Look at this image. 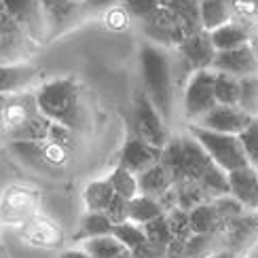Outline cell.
I'll return each instance as SVG.
<instances>
[{
  "label": "cell",
  "mask_w": 258,
  "mask_h": 258,
  "mask_svg": "<svg viewBox=\"0 0 258 258\" xmlns=\"http://www.w3.org/2000/svg\"><path fill=\"white\" fill-rule=\"evenodd\" d=\"M140 74H142L144 93L148 100L157 106L165 121L174 116V59L169 55V49L144 42L140 49Z\"/></svg>",
  "instance_id": "1"
},
{
  "label": "cell",
  "mask_w": 258,
  "mask_h": 258,
  "mask_svg": "<svg viewBox=\"0 0 258 258\" xmlns=\"http://www.w3.org/2000/svg\"><path fill=\"white\" fill-rule=\"evenodd\" d=\"M36 104L38 110L53 123L66 125L77 134L85 132L87 119L81 104L79 83L74 79H55L42 83L36 89Z\"/></svg>",
  "instance_id": "2"
},
{
  "label": "cell",
  "mask_w": 258,
  "mask_h": 258,
  "mask_svg": "<svg viewBox=\"0 0 258 258\" xmlns=\"http://www.w3.org/2000/svg\"><path fill=\"white\" fill-rule=\"evenodd\" d=\"M188 134L203 146V150L210 155V159L218 167H222L227 174L233 169L243 167V165H250L239 136L212 132V129H206V127L195 125V123L188 127Z\"/></svg>",
  "instance_id": "3"
},
{
  "label": "cell",
  "mask_w": 258,
  "mask_h": 258,
  "mask_svg": "<svg viewBox=\"0 0 258 258\" xmlns=\"http://www.w3.org/2000/svg\"><path fill=\"white\" fill-rule=\"evenodd\" d=\"M216 95H214V70H192L186 81L184 95H182V108L188 121L197 123L206 112L216 106Z\"/></svg>",
  "instance_id": "4"
},
{
  "label": "cell",
  "mask_w": 258,
  "mask_h": 258,
  "mask_svg": "<svg viewBox=\"0 0 258 258\" xmlns=\"http://www.w3.org/2000/svg\"><path fill=\"white\" fill-rule=\"evenodd\" d=\"M134 134L157 148H163L169 140L165 119L144 91H140L134 100Z\"/></svg>",
  "instance_id": "5"
},
{
  "label": "cell",
  "mask_w": 258,
  "mask_h": 258,
  "mask_svg": "<svg viewBox=\"0 0 258 258\" xmlns=\"http://www.w3.org/2000/svg\"><path fill=\"white\" fill-rule=\"evenodd\" d=\"M36 42L19 26V21L0 3V59L3 61H26L34 53Z\"/></svg>",
  "instance_id": "6"
},
{
  "label": "cell",
  "mask_w": 258,
  "mask_h": 258,
  "mask_svg": "<svg viewBox=\"0 0 258 258\" xmlns=\"http://www.w3.org/2000/svg\"><path fill=\"white\" fill-rule=\"evenodd\" d=\"M140 26H142V32L150 42L161 45L165 49H176L186 36L176 13L163 5H159L146 19L140 21Z\"/></svg>",
  "instance_id": "7"
},
{
  "label": "cell",
  "mask_w": 258,
  "mask_h": 258,
  "mask_svg": "<svg viewBox=\"0 0 258 258\" xmlns=\"http://www.w3.org/2000/svg\"><path fill=\"white\" fill-rule=\"evenodd\" d=\"M220 237L224 248L245 258L258 243V212H243L241 216L229 220Z\"/></svg>",
  "instance_id": "8"
},
{
  "label": "cell",
  "mask_w": 258,
  "mask_h": 258,
  "mask_svg": "<svg viewBox=\"0 0 258 258\" xmlns=\"http://www.w3.org/2000/svg\"><path fill=\"white\" fill-rule=\"evenodd\" d=\"M0 3L19 21V26L28 32V36L36 45L45 42L49 34V26H47V17H45V11H42L40 0H0Z\"/></svg>",
  "instance_id": "9"
},
{
  "label": "cell",
  "mask_w": 258,
  "mask_h": 258,
  "mask_svg": "<svg viewBox=\"0 0 258 258\" xmlns=\"http://www.w3.org/2000/svg\"><path fill=\"white\" fill-rule=\"evenodd\" d=\"M212 70L229 72L237 79L248 77V74H258V55L252 42H245V45L229 51H216V57L212 61Z\"/></svg>",
  "instance_id": "10"
},
{
  "label": "cell",
  "mask_w": 258,
  "mask_h": 258,
  "mask_svg": "<svg viewBox=\"0 0 258 258\" xmlns=\"http://www.w3.org/2000/svg\"><path fill=\"white\" fill-rule=\"evenodd\" d=\"M252 121V116L248 112H243L239 106H229V104H216L210 112H206L195 125H201L212 132L220 134H235L239 136L248 123Z\"/></svg>",
  "instance_id": "11"
},
{
  "label": "cell",
  "mask_w": 258,
  "mask_h": 258,
  "mask_svg": "<svg viewBox=\"0 0 258 258\" xmlns=\"http://www.w3.org/2000/svg\"><path fill=\"white\" fill-rule=\"evenodd\" d=\"M182 61L192 70H206L212 68V61L216 57V49L212 45V36L208 30H199L184 36V40L176 47Z\"/></svg>",
  "instance_id": "12"
},
{
  "label": "cell",
  "mask_w": 258,
  "mask_h": 258,
  "mask_svg": "<svg viewBox=\"0 0 258 258\" xmlns=\"http://www.w3.org/2000/svg\"><path fill=\"white\" fill-rule=\"evenodd\" d=\"M161 150L163 148H157L153 146L146 140H142L136 134H129L125 144L121 148V159H119V165H123L125 169L134 171L138 176L140 171L148 169L150 165H155L161 161Z\"/></svg>",
  "instance_id": "13"
},
{
  "label": "cell",
  "mask_w": 258,
  "mask_h": 258,
  "mask_svg": "<svg viewBox=\"0 0 258 258\" xmlns=\"http://www.w3.org/2000/svg\"><path fill=\"white\" fill-rule=\"evenodd\" d=\"M229 195L237 199L248 212H258V167L243 165L227 174Z\"/></svg>",
  "instance_id": "14"
},
{
  "label": "cell",
  "mask_w": 258,
  "mask_h": 258,
  "mask_svg": "<svg viewBox=\"0 0 258 258\" xmlns=\"http://www.w3.org/2000/svg\"><path fill=\"white\" fill-rule=\"evenodd\" d=\"M38 112V104H36V93H28V91H17L7 95L5 102V112H3V129L9 134L11 129H15L24 121H28L32 114Z\"/></svg>",
  "instance_id": "15"
},
{
  "label": "cell",
  "mask_w": 258,
  "mask_h": 258,
  "mask_svg": "<svg viewBox=\"0 0 258 258\" xmlns=\"http://www.w3.org/2000/svg\"><path fill=\"white\" fill-rule=\"evenodd\" d=\"M36 79V68L28 61H0V93L24 91Z\"/></svg>",
  "instance_id": "16"
},
{
  "label": "cell",
  "mask_w": 258,
  "mask_h": 258,
  "mask_svg": "<svg viewBox=\"0 0 258 258\" xmlns=\"http://www.w3.org/2000/svg\"><path fill=\"white\" fill-rule=\"evenodd\" d=\"M188 220H190V229L192 233H210V235H220L227 227V222L222 220L218 214L214 201H206L201 206L192 208L188 212Z\"/></svg>",
  "instance_id": "17"
},
{
  "label": "cell",
  "mask_w": 258,
  "mask_h": 258,
  "mask_svg": "<svg viewBox=\"0 0 258 258\" xmlns=\"http://www.w3.org/2000/svg\"><path fill=\"white\" fill-rule=\"evenodd\" d=\"M171 184H174V180L167 174V169L161 165V161L138 174V192L148 195V197L159 199L171 188Z\"/></svg>",
  "instance_id": "18"
},
{
  "label": "cell",
  "mask_w": 258,
  "mask_h": 258,
  "mask_svg": "<svg viewBox=\"0 0 258 258\" xmlns=\"http://www.w3.org/2000/svg\"><path fill=\"white\" fill-rule=\"evenodd\" d=\"M210 36H212V45L216 51H229V49L241 47L245 42H250V28L245 24H239V21L231 19L227 24H222L220 28L212 30Z\"/></svg>",
  "instance_id": "19"
},
{
  "label": "cell",
  "mask_w": 258,
  "mask_h": 258,
  "mask_svg": "<svg viewBox=\"0 0 258 258\" xmlns=\"http://www.w3.org/2000/svg\"><path fill=\"white\" fill-rule=\"evenodd\" d=\"M13 155L28 167L42 169L45 165H53L49 157V140L47 142H28V140H11Z\"/></svg>",
  "instance_id": "20"
},
{
  "label": "cell",
  "mask_w": 258,
  "mask_h": 258,
  "mask_svg": "<svg viewBox=\"0 0 258 258\" xmlns=\"http://www.w3.org/2000/svg\"><path fill=\"white\" fill-rule=\"evenodd\" d=\"M51 125H53V121L38 110L36 114H32L28 121L17 125L15 129H11L9 138L11 140H28V142H47Z\"/></svg>",
  "instance_id": "21"
},
{
  "label": "cell",
  "mask_w": 258,
  "mask_h": 258,
  "mask_svg": "<svg viewBox=\"0 0 258 258\" xmlns=\"http://www.w3.org/2000/svg\"><path fill=\"white\" fill-rule=\"evenodd\" d=\"M199 15H201V28L208 32L235 19L231 5L224 3V0H199Z\"/></svg>",
  "instance_id": "22"
},
{
  "label": "cell",
  "mask_w": 258,
  "mask_h": 258,
  "mask_svg": "<svg viewBox=\"0 0 258 258\" xmlns=\"http://www.w3.org/2000/svg\"><path fill=\"white\" fill-rule=\"evenodd\" d=\"M222 237L210 233H192L184 243V258H210L214 252L222 250Z\"/></svg>",
  "instance_id": "23"
},
{
  "label": "cell",
  "mask_w": 258,
  "mask_h": 258,
  "mask_svg": "<svg viewBox=\"0 0 258 258\" xmlns=\"http://www.w3.org/2000/svg\"><path fill=\"white\" fill-rule=\"evenodd\" d=\"M174 192H176V206L182 208V210H186V212H190L192 208H197V206H201V203H206V201H212L197 180L174 182Z\"/></svg>",
  "instance_id": "24"
},
{
  "label": "cell",
  "mask_w": 258,
  "mask_h": 258,
  "mask_svg": "<svg viewBox=\"0 0 258 258\" xmlns=\"http://www.w3.org/2000/svg\"><path fill=\"white\" fill-rule=\"evenodd\" d=\"M161 214H165V210L155 197L138 192L136 197L129 199V220H134L138 224H146L148 220L161 216Z\"/></svg>",
  "instance_id": "25"
},
{
  "label": "cell",
  "mask_w": 258,
  "mask_h": 258,
  "mask_svg": "<svg viewBox=\"0 0 258 258\" xmlns=\"http://www.w3.org/2000/svg\"><path fill=\"white\" fill-rule=\"evenodd\" d=\"M83 250L91 258H116L125 252V245L112 233H106L98 237H87L83 241Z\"/></svg>",
  "instance_id": "26"
},
{
  "label": "cell",
  "mask_w": 258,
  "mask_h": 258,
  "mask_svg": "<svg viewBox=\"0 0 258 258\" xmlns=\"http://www.w3.org/2000/svg\"><path fill=\"white\" fill-rule=\"evenodd\" d=\"M40 5H42V11H45L49 32L61 30L70 21V17L77 13V9L81 7V5L68 3V0H40Z\"/></svg>",
  "instance_id": "27"
},
{
  "label": "cell",
  "mask_w": 258,
  "mask_h": 258,
  "mask_svg": "<svg viewBox=\"0 0 258 258\" xmlns=\"http://www.w3.org/2000/svg\"><path fill=\"white\" fill-rule=\"evenodd\" d=\"M112 197H114V188L108 182V178L91 182V184L83 192L85 208L91 210V212H104L106 208H108V203H110Z\"/></svg>",
  "instance_id": "28"
},
{
  "label": "cell",
  "mask_w": 258,
  "mask_h": 258,
  "mask_svg": "<svg viewBox=\"0 0 258 258\" xmlns=\"http://www.w3.org/2000/svg\"><path fill=\"white\" fill-rule=\"evenodd\" d=\"M214 95H216L218 104L237 106L239 100V79L233 77L229 72L214 70Z\"/></svg>",
  "instance_id": "29"
},
{
  "label": "cell",
  "mask_w": 258,
  "mask_h": 258,
  "mask_svg": "<svg viewBox=\"0 0 258 258\" xmlns=\"http://www.w3.org/2000/svg\"><path fill=\"white\" fill-rule=\"evenodd\" d=\"M169 9L176 13V17L180 19L182 28H184V34H192V32H199L201 28V15H199V0H176L171 3Z\"/></svg>",
  "instance_id": "30"
},
{
  "label": "cell",
  "mask_w": 258,
  "mask_h": 258,
  "mask_svg": "<svg viewBox=\"0 0 258 258\" xmlns=\"http://www.w3.org/2000/svg\"><path fill=\"white\" fill-rule=\"evenodd\" d=\"M237 106L250 116H258V74H248L239 79Z\"/></svg>",
  "instance_id": "31"
},
{
  "label": "cell",
  "mask_w": 258,
  "mask_h": 258,
  "mask_svg": "<svg viewBox=\"0 0 258 258\" xmlns=\"http://www.w3.org/2000/svg\"><path fill=\"white\" fill-rule=\"evenodd\" d=\"M114 224L112 220L106 216V212H91L87 210L85 216L81 220V237H98V235H106V233H112Z\"/></svg>",
  "instance_id": "32"
},
{
  "label": "cell",
  "mask_w": 258,
  "mask_h": 258,
  "mask_svg": "<svg viewBox=\"0 0 258 258\" xmlns=\"http://www.w3.org/2000/svg\"><path fill=\"white\" fill-rule=\"evenodd\" d=\"M108 182L112 184V188H114L116 195L127 197V199H132V197L138 195V176L134 174V171L125 169L123 165H116V167L110 171Z\"/></svg>",
  "instance_id": "33"
},
{
  "label": "cell",
  "mask_w": 258,
  "mask_h": 258,
  "mask_svg": "<svg viewBox=\"0 0 258 258\" xmlns=\"http://www.w3.org/2000/svg\"><path fill=\"white\" fill-rule=\"evenodd\" d=\"M112 235L125 245V250H134L136 245L146 241V235H144L142 224H138L134 220H125V222L114 224Z\"/></svg>",
  "instance_id": "34"
},
{
  "label": "cell",
  "mask_w": 258,
  "mask_h": 258,
  "mask_svg": "<svg viewBox=\"0 0 258 258\" xmlns=\"http://www.w3.org/2000/svg\"><path fill=\"white\" fill-rule=\"evenodd\" d=\"M144 229V235L148 241L153 243H159V245H169V241L174 239L171 235V229H169V220H167V214H161V216L148 220L146 224H142Z\"/></svg>",
  "instance_id": "35"
},
{
  "label": "cell",
  "mask_w": 258,
  "mask_h": 258,
  "mask_svg": "<svg viewBox=\"0 0 258 258\" xmlns=\"http://www.w3.org/2000/svg\"><path fill=\"white\" fill-rule=\"evenodd\" d=\"M239 140L245 150V157H248V163L258 167V116H252L248 127L239 134Z\"/></svg>",
  "instance_id": "36"
},
{
  "label": "cell",
  "mask_w": 258,
  "mask_h": 258,
  "mask_svg": "<svg viewBox=\"0 0 258 258\" xmlns=\"http://www.w3.org/2000/svg\"><path fill=\"white\" fill-rule=\"evenodd\" d=\"M167 214V220H169V229H171V235L174 239H182L186 241L190 235H192V229H190V220H188V212L182 210V208H171Z\"/></svg>",
  "instance_id": "37"
},
{
  "label": "cell",
  "mask_w": 258,
  "mask_h": 258,
  "mask_svg": "<svg viewBox=\"0 0 258 258\" xmlns=\"http://www.w3.org/2000/svg\"><path fill=\"white\" fill-rule=\"evenodd\" d=\"M212 201H214V206H216V210H218V214L222 216L224 222H229L233 218L241 216L243 212H248L237 199L231 197V195H222V197H216V199H212Z\"/></svg>",
  "instance_id": "38"
},
{
  "label": "cell",
  "mask_w": 258,
  "mask_h": 258,
  "mask_svg": "<svg viewBox=\"0 0 258 258\" xmlns=\"http://www.w3.org/2000/svg\"><path fill=\"white\" fill-rule=\"evenodd\" d=\"M77 136H79V134L72 132L70 127L59 125V123H53V125H51V132H49V142H53V144H57V146H61V148L70 150V148L77 146Z\"/></svg>",
  "instance_id": "39"
},
{
  "label": "cell",
  "mask_w": 258,
  "mask_h": 258,
  "mask_svg": "<svg viewBox=\"0 0 258 258\" xmlns=\"http://www.w3.org/2000/svg\"><path fill=\"white\" fill-rule=\"evenodd\" d=\"M121 5L125 7V11L129 13V17H134V19H138V21L146 19V17L159 7L157 0H121Z\"/></svg>",
  "instance_id": "40"
},
{
  "label": "cell",
  "mask_w": 258,
  "mask_h": 258,
  "mask_svg": "<svg viewBox=\"0 0 258 258\" xmlns=\"http://www.w3.org/2000/svg\"><path fill=\"white\" fill-rule=\"evenodd\" d=\"M104 212H106V216L112 220V224L125 222V220H129V199L116 195V192H114V197L110 199L108 208H106Z\"/></svg>",
  "instance_id": "41"
},
{
  "label": "cell",
  "mask_w": 258,
  "mask_h": 258,
  "mask_svg": "<svg viewBox=\"0 0 258 258\" xmlns=\"http://www.w3.org/2000/svg\"><path fill=\"white\" fill-rule=\"evenodd\" d=\"M132 252L134 258H167V245H159V243H153V241H144L136 245Z\"/></svg>",
  "instance_id": "42"
},
{
  "label": "cell",
  "mask_w": 258,
  "mask_h": 258,
  "mask_svg": "<svg viewBox=\"0 0 258 258\" xmlns=\"http://www.w3.org/2000/svg\"><path fill=\"white\" fill-rule=\"evenodd\" d=\"M104 13H106V24H108L110 28H114V30L125 28L127 21L132 19L123 5H114V7H110V9H106Z\"/></svg>",
  "instance_id": "43"
},
{
  "label": "cell",
  "mask_w": 258,
  "mask_h": 258,
  "mask_svg": "<svg viewBox=\"0 0 258 258\" xmlns=\"http://www.w3.org/2000/svg\"><path fill=\"white\" fill-rule=\"evenodd\" d=\"M121 0H83L81 7L85 11H106V9H110L114 5H119Z\"/></svg>",
  "instance_id": "44"
},
{
  "label": "cell",
  "mask_w": 258,
  "mask_h": 258,
  "mask_svg": "<svg viewBox=\"0 0 258 258\" xmlns=\"http://www.w3.org/2000/svg\"><path fill=\"white\" fill-rule=\"evenodd\" d=\"M184 243L182 239H171L167 245V258H184Z\"/></svg>",
  "instance_id": "45"
},
{
  "label": "cell",
  "mask_w": 258,
  "mask_h": 258,
  "mask_svg": "<svg viewBox=\"0 0 258 258\" xmlns=\"http://www.w3.org/2000/svg\"><path fill=\"white\" fill-rule=\"evenodd\" d=\"M59 258H91V256L81 248V250H66V252H61Z\"/></svg>",
  "instance_id": "46"
},
{
  "label": "cell",
  "mask_w": 258,
  "mask_h": 258,
  "mask_svg": "<svg viewBox=\"0 0 258 258\" xmlns=\"http://www.w3.org/2000/svg\"><path fill=\"white\" fill-rule=\"evenodd\" d=\"M5 102H7V95L0 93V132H5V129H3V112H5Z\"/></svg>",
  "instance_id": "47"
},
{
  "label": "cell",
  "mask_w": 258,
  "mask_h": 258,
  "mask_svg": "<svg viewBox=\"0 0 258 258\" xmlns=\"http://www.w3.org/2000/svg\"><path fill=\"white\" fill-rule=\"evenodd\" d=\"M245 258H258V243L254 245V248L248 252V256H245Z\"/></svg>",
  "instance_id": "48"
},
{
  "label": "cell",
  "mask_w": 258,
  "mask_h": 258,
  "mask_svg": "<svg viewBox=\"0 0 258 258\" xmlns=\"http://www.w3.org/2000/svg\"><path fill=\"white\" fill-rule=\"evenodd\" d=\"M157 3H159V5H163V7H169L171 3H176V0H157Z\"/></svg>",
  "instance_id": "49"
},
{
  "label": "cell",
  "mask_w": 258,
  "mask_h": 258,
  "mask_svg": "<svg viewBox=\"0 0 258 258\" xmlns=\"http://www.w3.org/2000/svg\"><path fill=\"white\" fill-rule=\"evenodd\" d=\"M116 258H134V256H132V252H129V250H125L123 254H119V256H116Z\"/></svg>",
  "instance_id": "50"
},
{
  "label": "cell",
  "mask_w": 258,
  "mask_h": 258,
  "mask_svg": "<svg viewBox=\"0 0 258 258\" xmlns=\"http://www.w3.org/2000/svg\"><path fill=\"white\" fill-rule=\"evenodd\" d=\"M252 5H254V9H256V15H258V0H252Z\"/></svg>",
  "instance_id": "51"
},
{
  "label": "cell",
  "mask_w": 258,
  "mask_h": 258,
  "mask_svg": "<svg viewBox=\"0 0 258 258\" xmlns=\"http://www.w3.org/2000/svg\"><path fill=\"white\" fill-rule=\"evenodd\" d=\"M68 3H72V5H81L83 0H68Z\"/></svg>",
  "instance_id": "52"
},
{
  "label": "cell",
  "mask_w": 258,
  "mask_h": 258,
  "mask_svg": "<svg viewBox=\"0 0 258 258\" xmlns=\"http://www.w3.org/2000/svg\"><path fill=\"white\" fill-rule=\"evenodd\" d=\"M224 3H229V5H231V9H233V5L237 3V0H224Z\"/></svg>",
  "instance_id": "53"
},
{
  "label": "cell",
  "mask_w": 258,
  "mask_h": 258,
  "mask_svg": "<svg viewBox=\"0 0 258 258\" xmlns=\"http://www.w3.org/2000/svg\"><path fill=\"white\" fill-rule=\"evenodd\" d=\"M0 61H3V59H0Z\"/></svg>",
  "instance_id": "54"
}]
</instances>
